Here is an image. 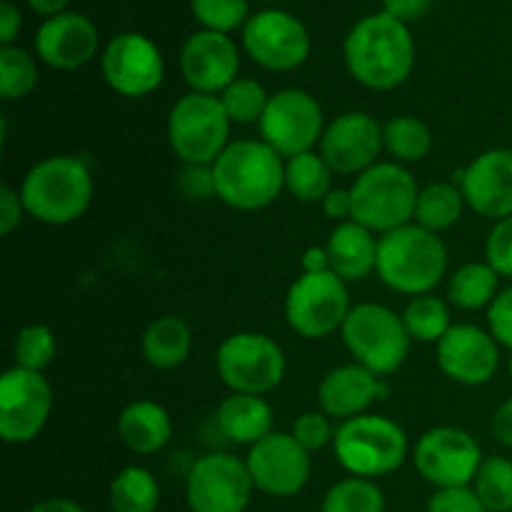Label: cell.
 <instances>
[{"label": "cell", "instance_id": "9c48e42d", "mask_svg": "<svg viewBox=\"0 0 512 512\" xmlns=\"http://www.w3.org/2000/svg\"><path fill=\"white\" fill-rule=\"evenodd\" d=\"M215 368L230 393L268 395L283 383L285 353L270 335L240 330L220 343Z\"/></svg>", "mask_w": 512, "mask_h": 512}, {"label": "cell", "instance_id": "f5cc1de1", "mask_svg": "<svg viewBox=\"0 0 512 512\" xmlns=\"http://www.w3.org/2000/svg\"><path fill=\"white\" fill-rule=\"evenodd\" d=\"M68 3H70V0H28L30 8H33L38 15H43L45 20L55 18V15H60V13H65Z\"/></svg>", "mask_w": 512, "mask_h": 512}, {"label": "cell", "instance_id": "8d00e7d4", "mask_svg": "<svg viewBox=\"0 0 512 512\" xmlns=\"http://www.w3.org/2000/svg\"><path fill=\"white\" fill-rule=\"evenodd\" d=\"M38 85V65L28 50L18 45L0 48V98L20 100Z\"/></svg>", "mask_w": 512, "mask_h": 512}, {"label": "cell", "instance_id": "7a4b0ae2", "mask_svg": "<svg viewBox=\"0 0 512 512\" xmlns=\"http://www.w3.org/2000/svg\"><path fill=\"white\" fill-rule=\"evenodd\" d=\"M210 168L215 198L240 213L265 210L285 190V158L263 140H233Z\"/></svg>", "mask_w": 512, "mask_h": 512}, {"label": "cell", "instance_id": "f6af8a7d", "mask_svg": "<svg viewBox=\"0 0 512 512\" xmlns=\"http://www.w3.org/2000/svg\"><path fill=\"white\" fill-rule=\"evenodd\" d=\"M325 218L333 220L335 225L348 223L353 220V195H350V188H333L320 203Z\"/></svg>", "mask_w": 512, "mask_h": 512}, {"label": "cell", "instance_id": "603a6c76", "mask_svg": "<svg viewBox=\"0 0 512 512\" xmlns=\"http://www.w3.org/2000/svg\"><path fill=\"white\" fill-rule=\"evenodd\" d=\"M388 393L383 380L368 368L358 363L338 365L318 385V410H323L328 418L350 420L368 413L375 400H383Z\"/></svg>", "mask_w": 512, "mask_h": 512}, {"label": "cell", "instance_id": "7c38bea8", "mask_svg": "<svg viewBox=\"0 0 512 512\" xmlns=\"http://www.w3.org/2000/svg\"><path fill=\"white\" fill-rule=\"evenodd\" d=\"M253 490L255 485L245 460L215 450L200 455L193 463L185 485V498L190 512H245Z\"/></svg>", "mask_w": 512, "mask_h": 512}, {"label": "cell", "instance_id": "cb8c5ba5", "mask_svg": "<svg viewBox=\"0 0 512 512\" xmlns=\"http://www.w3.org/2000/svg\"><path fill=\"white\" fill-rule=\"evenodd\" d=\"M380 235L363 228L355 220L335 225L325 250L330 258V270L345 283H358L378 268Z\"/></svg>", "mask_w": 512, "mask_h": 512}, {"label": "cell", "instance_id": "e575fe53", "mask_svg": "<svg viewBox=\"0 0 512 512\" xmlns=\"http://www.w3.org/2000/svg\"><path fill=\"white\" fill-rule=\"evenodd\" d=\"M470 488L488 512H512V460L503 455L485 458Z\"/></svg>", "mask_w": 512, "mask_h": 512}, {"label": "cell", "instance_id": "44dd1931", "mask_svg": "<svg viewBox=\"0 0 512 512\" xmlns=\"http://www.w3.org/2000/svg\"><path fill=\"white\" fill-rule=\"evenodd\" d=\"M455 185H460L465 203L473 213L493 218L495 223L512 215V148H493L470 160L460 170Z\"/></svg>", "mask_w": 512, "mask_h": 512}, {"label": "cell", "instance_id": "8fae6325", "mask_svg": "<svg viewBox=\"0 0 512 512\" xmlns=\"http://www.w3.org/2000/svg\"><path fill=\"white\" fill-rule=\"evenodd\" d=\"M325 125L328 123L315 95L300 88H283L270 95L258 130L260 140L288 160L320 145Z\"/></svg>", "mask_w": 512, "mask_h": 512}, {"label": "cell", "instance_id": "f35d334b", "mask_svg": "<svg viewBox=\"0 0 512 512\" xmlns=\"http://www.w3.org/2000/svg\"><path fill=\"white\" fill-rule=\"evenodd\" d=\"M193 18L203 30L230 35L233 30L245 28L248 23V0H190Z\"/></svg>", "mask_w": 512, "mask_h": 512}, {"label": "cell", "instance_id": "484cf974", "mask_svg": "<svg viewBox=\"0 0 512 512\" xmlns=\"http://www.w3.org/2000/svg\"><path fill=\"white\" fill-rule=\"evenodd\" d=\"M218 428L230 443L253 448L263 438L273 433V408L263 395L230 393L218 405Z\"/></svg>", "mask_w": 512, "mask_h": 512}, {"label": "cell", "instance_id": "d6986e66", "mask_svg": "<svg viewBox=\"0 0 512 512\" xmlns=\"http://www.w3.org/2000/svg\"><path fill=\"white\" fill-rule=\"evenodd\" d=\"M438 368L453 383L465 388H480L495 378L500 365V345L490 330L460 323L445 333L435 345Z\"/></svg>", "mask_w": 512, "mask_h": 512}, {"label": "cell", "instance_id": "30bf717a", "mask_svg": "<svg viewBox=\"0 0 512 512\" xmlns=\"http://www.w3.org/2000/svg\"><path fill=\"white\" fill-rule=\"evenodd\" d=\"M350 310L348 283L333 270L300 273L285 295V320L305 340H323L338 333Z\"/></svg>", "mask_w": 512, "mask_h": 512}, {"label": "cell", "instance_id": "836d02e7", "mask_svg": "<svg viewBox=\"0 0 512 512\" xmlns=\"http://www.w3.org/2000/svg\"><path fill=\"white\" fill-rule=\"evenodd\" d=\"M58 358V338L48 325L30 323L18 330L13 340L15 368L45 373Z\"/></svg>", "mask_w": 512, "mask_h": 512}, {"label": "cell", "instance_id": "8992f818", "mask_svg": "<svg viewBox=\"0 0 512 512\" xmlns=\"http://www.w3.org/2000/svg\"><path fill=\"white\" fill-rule=\"evenodd\" d=\"M350 195L355 223L375 235H385L413 223L420 188L405 165L380 160L353 180Z\"/></svg>", "mask_w": 512, "mask_h": 512}, {"label": "cell", "instance_id": "7dc6e473", "mask_svg": "<svg viewBox=\"0 0 512 512\" xmlns=\"http://www.w3.org/2000/svg\"><path fill=\"white\" fill-rule=\"evenodd\" d=\"M430 0H383V10L400 23H410L428 13Z\"/></svg>", "mask_w": 512, "mask_h": 512}, {"label": "cell", "instance_id": "f546056e", "mask_svg": "<svg viewBox=\"0 0 512 512\" xmlns=\"http://www.w3.org/2000/svg\"><path fill=\"white\" fill-rule=\"evenodd\" d=\"M285 190L298 203H323L333 190V168L315 150L285 160Z\"/></svg>", "mask_w": 512, "mask_h": 512}, {"label": "cell", "instance_id": "11a10c76", "mask_svg": "<svg viewBox=\"0 0 512 512\" xmlns=\"http://www.w3.org/2000/svg\"><path fill=\"white\" fill-rule=\"evenodd\" d=\"M263 3H275V0H263Z\"/></svg>", "mask_w": 512, "mask_h": 512}, {"label": "cell", "instance_id": "7bdbcfd3", "mask_svg": "<svg viewBox=\"0 0 512 512\" xmlns=\"http://www.w3.org/2000/svg\"><path fill=\"white\" fill-rule=\"evenodd\" d=\"M488 330L500 348H508L512 353V285L500 290L488 308Z\"/></svg>", "mask_w": 512, "mask_h": 512}, {"label": "cell", "instance_id": "2e32d148", "mask_svg": "<svg viewBox=\"0 0 512 512\" xmlns=\"http://www.w3.org/2000/svg\"><path fill=\"white\" fill-rule=\"evenodd\" d=\"M100 70L115 93L133 100L155 93L165 78L160 48L140 33L113 35L100 55Z\"/></svg>", "mask_w": 512, "mask_h": 512}, {"label": "cell", "instance_id": "5bb4252c", "mask_svg": "<svg viewBox=\"0 0 512 512\" xmlns=\"http://www.w3.org/2000/svg\"><path fill=\"white\" fill-rule=\"evenodd\" d=\"M53 413V385L43 373L10 368L0 378V438L8 445L33 443Z\"/></svg>", "mask_w": 512, "mask_h": 512}, {"label": "cell", "instance_id": "5b68a950", "mask_svg": "<svg viewBox=\"0 0 512 512\" xmlns=\"http://www.w3.org/2000/svg\"><path fill=\"white\" fill-rule=\"evenodd\" d=\"M408 433L385 415L365 413L335 428L333 453L340 468L353 478H385L408 460Z\"/></svg>", "mask_w": 512, "mask_h": 512}, {"label": "cell", "instance_id": "e0dca14e", "mask_svg": "<svg viewBox=\"0 0 512 512\" xmlns=\"http://www.w3.org/2000/svg\"><path fill=\"white\" fill-rule=\"evenodd\" d=\"M245 465L255 490L270 498H293L308 485L313 463L310 453L290 433H273L248 448Z\"/></svg>", "mask_w": 512, "mask_h": 512}, {"label": "cell", "instance_id": "1f68e13d", "mask_svg": "<svg viewBox=\"0 0 512 512\" xmlns=\"http://www.w3.org/2000/svg\"><path fill=\"white\" fill-rule=\"evenodd\" d=\"M385 153L400 165L420 163L433 150V133L415 115H395L383 125Z\"/></svg>", "mask_w": 512, "mask_h": 512}, {"label": "cell", "instance_id": "9a60e30c", "mask_svg": "<svg viewBox=\"0 0 512 512\" xmlns=\"http://www.w3.org/2000/svg\"><path fill=\"white\" fill-rule=\"evenodd\" d=\"M243 48L260 68L288 73L310 55V35L303 20L285 10H260L243 28Z\"/></svg>", "mask_w": 512, "mask_h": 512}, {"label": "cell", "instance_id": "f907efd6", "mask_svg": "<svg viewBox=\"0 0 512 512\" xmlns=\"http://www.w3.org/2000/svg\"><path fill=\"white\" fill-rule=\"evenodd\" d=\"M300 270L303 273H325V270H330V258L325 245H313V248L305 250L303 258H300Z\"/></svg>", "mask_w": 512, "mask_h": 512}, {"label": "cell", "instance_id": "681fc988", "mask_svg": "<svg viewBox=\"0 0 512 512\" xmlns=\"http://www.w3.org/2000/svg\"><path fill=\"white\" fill-rule=\"evenodd\" d=\"M20 23H23V18H20V10L15 8V3L3 0L0 3V43L13 45L15 35L20 33Z\"/></svg>", "mask_w": 512, "mask_h": 512}, {"label": "cell", "instance_id": "d6a6232c", "mask_svg": "<svg viewBox=\"0 0 512 512\" xmlns=\"http://www.w3.org/2000/svg\"><path fill=\"white\" fill-rule=\"evenodd\" d=\"M403 323L410 338L425 345H438L445 338V333L453 328L448 303L433 293L410 298V303L403 310Z\"/></svg>", "mask_w": 512, "mask_h": 512}, {"label": "cell", "instance_id": "277c9868", "mask_svg": "<svg viewBox=\"0 0 512 512\" xmlns=\"http://www.w3.org/2000/svg\"><path fill=\"white\" fill-rule=\"evenodd\" d=\"M375 273L395 293L428 295L448 273V248L440 235L415 223L403 225L380 235Z\"/></svg>", "mask_w": 512, "mask_h": 512}, {"label": "cell", "instance_id": "74e56055", "mask_svg": "<svg viewBox=\"0 0 512 512\" xmlns=\"http://www.w3.org/2000/svg\"><path fill=\"white\" fill-rule=\"evenodd\" d=\"M220 100L233 125H258L268 108L270 95L258 80L238 78L220 93Z\"/></svg>", "mask_w": 512, "mask_h": 512}, {"label": "cell", "instance_id": "52a82bcc", "mask_svg": "<svg viewBox=\"0 0 512 512\" xmlns=\"http://www.w3.org/2000/svg\"><path fill=\"white\" fill-rule=\"evenodd\" d=\"M340 335L355 363L368 368L378 378L403 368L413 345L403 315L380 303L353 305Z\"/></svg>", "mask_w": 512, "mask_h": 512}, {"label": "cell", "instance_id": "3957f363", "mask_svg": "<svg viewBox=\"0 0 512 512\" xmlns=\"http://www.w3.org/2000/svg\"><path fill=\"white\" fill-rule=\"evenodd\" d=\"M25 213L45 225H70L93 203V175L78 155H50L25 173L20 183Z\"/></svg>", "mask_w": 512, "mask_h": 512}, {"label": "cell", "instance_id": "b9f144b4", "mask_svg": "<svg viewBox=\"0 0 512 512\" xmlns=\"http://www.w3.org/2000/svg\"><path fill=\"white\" fill-rule=\"evenodd\" d=\"M428 512H488L473 488H443L430 498Z\"/></svg>", "mask_w": 512, "mask_h": 512}, {"label": "cell", "instance_id": "4dcf8cb0", "mask_svg": "<svg viewBox=\"0 0 512 512\" xmlns=\"http://www.w3.org/2000/svg\"><path fill=\"white\" fill-rule=\"evenodd\" d=\"M160 505V485L143 465H128L110 483L113 512H155Z\"/></svg>", "mask_w": 512, "mask_h": 512}, {"label": "cell", "instance_id": "60d3db41", "mask_svg": "<svg viewBox=\"0 0 512 512\" xmlns=\"http://www.w3.org/2000/svg\"><path fill=\"white\" fill-rule=\"evenodd\" d=\"M485 263L500 275L512 278V215L498 220L485 240Z\"/></svg>", "mask_w": 512, "mask_h": 512}, {"label": "cell", "instance_id": "7402d4cb", "mask_svg": "<svg viewBox=\"0 0 512 512\" xmlns=\"http://www.w3.org/2000/svg\"><path fill=\"white\" fill-rule=\"evenodd\" d=\"M98 28L83 13H60L48 18L35 33V53L55 70H78L98 53Z\"/></svg>", "mask_w": 512, "mask_h": 512}, {"label": "cell", "instance_id": "ee69618b", "mask_svg": "<svg viewBox=\"0 0 512 512\" xmlns=\"http://www.w3.org/2000/svg\"><path fill=\"white\" fill-rule=\"evenodd\" d=\"M25 215L28 213H25L20 190H15L13 185L8 183L0 185V235H3V238H10V235L20 228Z\"/></svg>", "mask_w": 512, "mask_h": 512}, {"label": "cell", "instance_id": "4316f807", "mask_svg": "<svg viewBox=\"0 0 512 512\" xmlns=\"http://www.w3.org/2000/svg\"><path fill=\"white\" fill-rule=\"evenodd\" d=\"M140 350L145 363L153 365L155 370H175L188 360L193 350V330L178 315L155 318L140 338Z\"/></svg>", "mask_w": 512, "mask_h": 512}, {"label": "cell", "instance_id": "ffe728a7", "mask_svg": "<svg viewBox=\"0 0 512 512\" xmlns=\"http://www.w3.org/2000/svg\"><path fill=\"white\" fill-rule=\"evenodd\" d=\"M180 73L193 93L220 95L240 78L238 45L225 33L195 30L180 48Z\"/></svg>", "mask_w": 512, "mask_h": 512}, {"label": "cell", "instance_id": "4fadbf2b", "mask_svg": "<svg viewBox=\"0 0 512 512\" xmlns=\"http://www.w3.org/2000/svg\"><path fill=\"white\" fill-rule=\"evenodd\" d=\"M483 460L478 440L468 430L450 425L423 433L413 448L415 470L438 490L473 485Z\"/></svg>", "mask_w": 512, "mask_h": 512}, {"label": "cell", "instance_id": "816d5d0a", "mask_svg": "<svg viewBox=\"0 0 512 512\" xmlns=\"http://www.w3.org/2000/svg\"><path fill=\"white\" fill-rule=\"evenodd\" d=\"M28 512H88V510H85L83 505L75 503V500L48 498V500H40V503H35Z\"/></svg>", "mask_w": 512, "mask_h": 512}, {"label": "cell", "instance_id": "c3c4849f", "mask_svg": "<svg viewBox=\"0 0 512 512\" xmlns=\"http://www.w3.org/2000/svg\"><path fill=\"white\" fill-rule=\"evenodd\" d=\"M490 428H493V438L512 450V395L495 410Z\"/></svg>", "mask_w": 512, "mask_h": 512}, {"label": "cell", "instance_id": "ac0fdd59", "mask_svg": "<svg viewBox=\"0 0 512 512\" xmlns=\"http://www.w3.org/2000/svg\"><path fill=\"white\" fill-rule=\"evenodd\" d=\"M383 150V125L363 110L335 115L325 125V133L320 138V155L333 168V173L355 175V178L380 163Z\"/></svg>", "mask_w": 512, "mask_h": 512}, {"label": "cell", "instance_id": "d590c367", "mask_svg": "<svg viewBox=\"0 0 512 512\" xmlns=\"http://www.w3.org/2000/svg\"><path fill=\"white\" fill-rule=\"evenodd\" d=\"M323 512H385V495L373 480L350 475L325 493Z\"/></svg>", "mask_w": 512, "mask_h": 512}, {"label": "cell", "instance_id": "db71d44e", "mask_svg": "<svg viewBox=\"0 0 512 512\" xmlns=\"http://www.w3.org/2000/svg\"><path fill=\"white\" fill-rule=\"evenodd\" d=\"M508 375H510V380H512V353H510V360H508Z\"/></svg>", "mask_w": 512, "mask_h": 512}, {"label": "cell", "instance_id": "ba28073f", "mask_svg": "<svg viewBox=\"0 0 512 512\" xmlns=\"http://www.w3.org/2000/svg\"><path fill=\"white\" fill-rule=\"evenodd\" d=\"M233 120L228 118L220 95L185 93L168 113V143L183 165L210 168L230 140Z\"/></svg>", "mask_w": 512, "mask_h": 512}, {"label": "cell", "instance_id": "6da1fadb", "mask_svg": "<svg viewBox=\"0 0 512 512\" xmlns=\"http://www.w3.org/2000/svg\"><path fill=\"white\" fill-rule=\"evenodd\" d=\"M345 65L363 88L393 90L410 78L415 65V43L408 25L385 10L365 15L345 38Z\"/></svg>", "mask_w": 512, "mask_h": 512}, {"label": "cell", "instance_id": "ab89813d", "mask_svg": "<svg viewBox=\"0 0 512 512\" xmlns=\"http://www.w3.org/2000/svg\"><path fill=\"white\" fill-rule=\"evenodd\" d=\"M290 435L308 450L310 455L318 453V450L333 445L335 428L330 425V418L323 413V410H308V413L298 415L290 428Z\"/></svg>", "mask_w": 512, "mask_h": 512}, {"label": "cell", "instance_id": "bcb514c9", "mask_svg": "<svg viewBox=\"0 0 512 512\" xmlns=\"http://www.w3.org/2000/svg\"><path fill=\"white\" fill-rule=\"evenodd\" d=\"M183 188L188 190L193 198H215V183H213V168H198V165H185Z\"/></svg>", "mask_w": 512, "mask_h": 512}, {"label": "cell", "instance_id": "83f0119b", "mask_svg": "<svg viewBox=\"0 0 512 512\" xmlns=\"http://www.w3.org/2000/svg\"><path fill=\"white\" fill-rule=\"evenodd\" d=\"M465 205L468 203H465V195L460 190V185L430 183L425 188H420L413 223L430 230V233L440 235L460 223Z\"/></svg>", "mask_w": 512, "mask_h": 512}, {"label": "cell", "instance_id": "d4e9b609", "mask_svg": "<svg viewBox=\"0 0 512 512\" xmlns=\"http://www.w3.org/2000/svg\"><path fill=\"white\" fill-rule=\"evenodd\" d=\"M120 443L135 455H155L173 440V418L155 400H133L118 415Z\"/></svg>", "mask_w": 512, "mask_h": 512}, {"label": "cell", "instance_id": "f1b7e54d", "mask_svg": "<svg viewBox=\"0 0 512 512\" xmlns=\"http://www.w3.org/2000/svg\"><path fill=\"white\" fill-rule=\"evenodd\" d=\"M500 293V275L490 263H465L450 275L448 300L460 310H488Z\"/></svg>", "mask_w": 512, "mask_h": 512}]
</instances>
